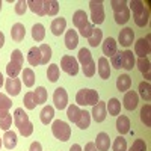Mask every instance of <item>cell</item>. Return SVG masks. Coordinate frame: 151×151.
<instances>
[{
    "label": "cell",
    "mask_w": 151,
    "mask_h": 151,
    "mask_svg": "<svg viewBox=\"0 0 151 151\" xmlns=\"http://www.w3.org/2000/svg\"><path fill=\"white\" fill-rule=\"evenodd\" d=\"M134 41V32L133 29L130 27H124L121 32H119V36H118V42L122 45V47H130Z\"/></svg>",
    "instance_id": "obj_11"
},
{
    "label": "cell",
    "mask_w": 151,
    "mask_h": 151,
    "mask_svg": "<svg viewBox=\"0 0 151 151\" xmlns=\"http://www.w3.org/2000/svg\"><path fill=\"white\" fill-rule=\"evenodd\" d=\"M52 133L56 139L62 141V142H67L71 136V127L65 122V121H60V119H56L53 121L52 124Z\"/></svg>",
    "instance_id": "obj_4"
},
{
    "label": "cell",
    "mask_w": 151,
    "mask_h": 151,
    "mask_svg": "<svg viewBox=\"0 0 151 151\" xmlns=\"http://www.w3.org/2000/svg\"><path fill=\"white\" fill-rule=\"evenodd\" d=\"M11 124H12V115L11 113H6V115L0 116V129L8 132L11 129Z\"/></svg>",
    "instance_id": "obj_47"
},
{
    "label": "cell",
    "mask_w": 151,
    "mask_h": 151,
    "mask_svg": "<svg viewBox=\"0 0 151 151\" xmlns=\"http://www.w3.org/2000/svg\"><path fill=\"white\" fill-rule=\"evenodd\" d=\"M92 118L95 119V122H103L107 116V110H106V101H98L95 106H92V112H91Z\"/></svg>",
    "instance_id": "obj_8"
},
{
    "label": "cell",
    "mask_w": 151,
    "mask_h": 151,
    "mask_svg": "<svg viewBox=\"0 0 151 151\" xmlns=\"http://www.w3.org/2000/svg\"><path fill=\"white\" fill-rule=\"evenodd\" d=\"M40 50H41V65H47L48 60L52 59V48L48 44H41Z\"/></svg>",
    "instance_id": "obj_41"
},
{
    "label": "cell",
    "mask_w": 151,
    "mask_h": 151,
    "mask_svg": "<svg viewBox=\"0 0 151 151\" xmlns=\"http://www.w3.org/2000/svg\"><path fill=\"white\" fill-rule=\"evenodd\" d=\"M121 56H122V52H116L110 58V65L116 70H121Z\"/></svg>",
    "instance_id": "obj_51"
},
{
    "label": "cell",
    "mask_w": 151,
    "mask_h": 151,
    "mask_svg": "<svg viewBox=\"0 0 151 151\" xmlns=\"http://www.w3.org/2000/svg\"><path fill=\"white\" fill-rule=\"evenodd\" d=\"M132 86V79L129 74H121L119 77L116 79V88L119 92H127Z\"/></svg>",
    "instance_id": "obj_24"
},
{
    "label": "cell",
    "mask_w": 151,
    "mask_h": 151,
    "mask_svg": "<svg viewBox=\"0 0 151 151\" xmlns=\"http://www.w3.org/2000/svg\"><path fill=\"white\" fill-rule=\"evenodd\" d=\"M113 151H127V141L119 134L115 141H113V145H112Z\"/></svg>",
    "instance_id": "obj_44"
},
{
    "label": "cell",
    "mask_w": 151,
    "mask_h": 151,
    "mask_svg": "<svg viewBox=\"0 0 151 151\" xmlns=\"http://www.w3.org/2000/svg\"><path fill=\"white\" fill-rule=\"evenodd\" d=\"M95 147L98 151H109V147H110V137L107 133L101 132V133H98L97 137H95Z\"/></svg>",
    "instance_id": "obj_16"
},
{
    "label": "cell",
    "mask_w": 151,
    "mask_h": 151,
    "mask_svg": "<svg viewBox=\"0 0 151 151\" xmlns=\"http://www.w3.org/2000/svg\"><path fill=\"white\" fill-rule=\"evenodd\" d=\"M29 151H42V147L40 142H32L29 147Z\"/></svg>",
    "instance_id": "obj_54"
},
{
    "label": "cell",
    "mask_w": 151,
    "mask_h": 151,
    "mask_svg": "<svg viewBox=\"0 0 151 151\" xmlns=\"http://www.w3.org/2000/svg\"><path fill=\"white\" fill-rule=\"evenodd\" d=\"M0 11H2V0H0Z\"/></svg>",
    "instance_id": "obj_60"
},
{
    "label": "cell",
    "mask_w": 151,
    "mask_h": 151,
    "mask_svg": "<svg viewBox=\"0 0 151 151\" xmlns=\"http://www.w3.org/2000/svg\"><path fill=\"white\" fill-rule=\"evenodd\" d=\"M122 103L127 110H134L137 107V103H139V95H137L136 91H127L124 95Z\"/></svg>",
    "instance_id": "obj_9"
},
{
    "label": "cell",
    "mask_w": 151,
    "mask_h": 151,
    "mask_svg": "<svg viewBox=\"0 0 151 151\" xmlns=\"http://www.w3.org/2000/svg\"><path fill=\"white\" fill-rule=\"evenodd\" d=\"M60 68H62V71H65L70 76H77V73H79V62H77L76 58H73L70 55H65V56H62V59H60Z\"/></svg>",
    "instance_id": "obj_6"
},
{
    "label": "cell",
    "mask_w": 151,
    "mask_h": 151,
    "mask_svg": "<svg viewBox=\"0 0 151 151\" xmlns=\"http://www.w3.org/2000/svg\"><path fill=\"white\" fill-rule=\"evenodd\" d=\"M134 65H136V59H134L133 52H130V50L122 52V56H121V68L129 71V70H133Z\"/></svg>",
    "instance_id": "obj_17"
},
{
    "label": "cell",
    "mask_w": 151,
    "mask_h": 151,
    "mask_svg": "<svg viewBox=\"0 0 151 151\" xmlns=\"http://www.w3.org/2000/svg\"><path fill=\"white\" fill-rule=\"evenodd\" d=\"M0 147H2V137H0Z\"/></svg>",
    "instance_id": "obj_61"
},
{
    "label": "cell",
    "mask_w": 151,
    "mask_h": 151,
    "mask_svg": "<svg viewBox=\"0 0 151 151\" xmlns=\"http://www.w3.org/2000/svg\"><path fill=\"white\" fill-rule=\"evenodd\" d=\"M11 106H12L11 98L6 94L0 92V116H3V115H6V113H9Z\"/></svg>",
    "instance_id": "obj_33"
},
{
    "label": "cell",
    "mask_w": 151,
    "mask_h": 151,
    "mask_svg": "<svg viewBox=\"0 0 151 151\" xmlns=\"http://www.w3.org/2000/svg\"><path fill=\"white\" fill-rule=\"evenodd\" d=\"M53 103H55V107L59 110H64L68 107V94L64 88H58L53 92Z\"/></svg>",
    "instance_id": "obj_7"
},
{
    "label": "cell",
    "mask_w": 151,
    "mask_h": 151,
    "mask_svg": "<svg viewBox=\"0 0 151 151\" xmlns=\"http://www.w3.org/2000/svg\"><path fill=\"white\" fill-rule=\"evenodd\" d=\"M32 38L36 42L44 41V38H45V27L42 26L41 23L33 24V27H32Z\"/></svg>",
    "instance_id": "obj_31"
},
{
    "label": "cell",
    "mask_w": 151,
    "mask_h": 151,
    "mask_svg": "<svg viewBox=\"0 0 151 151\" xmlns=\"http://www.w3.org/2000/svg\"><path fill=\"white\" fill-rule=\"evenodd\" d=\"M27 8L33 12V14L40 15V17H45L44 15V2L42 0H29Z\"/></svg>",
    "instance_id": "obj_29"
},
{
    "label": "cell",
    "mask_w": 151,
    "mask_h": 151,
    "mask_svg": "<svg viewBox=\"0 0 151 151\" xmlns=\"http://www.w3.org/2000/svg\"><path fill=\"white\" fill-rule=\"evenodd\" d=\"M129 151H137V150H134L133 147H130V150H129Z\"/></svg>",
    "instance_id": "obj_59"
},
{
    "label": "cell",
    "mask_w": 151,
    "mask_h": 151,
    "mask_svg": "<svg viewBox=\"0 0 151 151\" xmlns=\"http://www.w3.org/2000/svg\"><path fill=\"white\" fill-rule=\"evenodd\" d=\"M110 5L113 9V17H115V21L118 24H125L130 20L129 2H125V0H112Z\"/></svg>",
    "instance_id": "obj_2"
},
{
    "label": "cell",
    "mask_w": 151,
    "mask_h": 151,
    "mask_svg": "<svg viewBox=\"0 0 151 151\" xmlns=\"http://www.w3.org/2000/svg\"><path fill=\"white\" fill-rule=\"evenodd\" d=\"M133 18H134L136 26H139V27H145L147 24H148V21H150V11H148L147 8H144V9L139 12V14L133 15Z\"/></svg>",
    "instance_id": "obj_27"
},
{
    "label": "cell",
    "mask_w": 151,
    "mask_h": 151,
    "mask_svg": "<svg viewBox=\"0 0 151 151\" xmlns=\"http://www.w3.org/2000/svg\"><path fill=\"white\" fill-rule=\"evenodd\" d=\"M24 36H26V27H24V24L21 23H15L14 26L11 29V38L14 42H21L24 40Z\"/></svg>",
    "instance_id": "obj_15"
},
{
    "label": "cell",
    "mask_w": 151,
    "mask_h": 151,
    "mask_svg": "<svg viewBox=\"0 0 151 151\" xmlns=\"http://www.w3.org/2000/svg\"><path fill=\"white\" fill-rule=\"evenodd\" d=\"M144 2H141V0H132V2H129V9L133 11V15L139 14V12L144 9Z\"/></svg>",
    "instance_id": "obj_48"
},
{
    "label": "cell",
    "mask_w": 151,
    "mask_h": 151,
    "mask_svg": "<svg viewBox=\"0 0 151 151\" xmlns=\"http://www.w3.org/2000/svg\"><path fill=\"white\" fill-rule=\"evenodd\" d=\"M141 121L145 124V127H151V104L147 103L141 109Z\"/></svg>",
    "instance_id": "obj_37"
},
{
    "label": "cell",
    "mask_w": 151,
    "mask_h": 151,
    "mask_svg": "<svg viewBox=\"0 0 151 151\" xmlns=\"http://www.w3.org/2000/svg\"><path fill=\"white\" fill-rule=\"evenodd\" d=\"M27 62L32 67H38L41 65V50L40 47H32L27 53Z\"/></svg>",
    "instance_id": "obj_22"
},
{
    "label": "cell",
    "mask_w": 151,
    "mask_h": 151,
    "mask_svg": "<svg viewBox=\"0 0 151 151\" xmlns=\"http://www.w3.org/2000/svg\"><path fill=\"white\" fill-rule=\"evenodd\" d=\"M94 29H95V26H94V24H92V23H88L86 26H85V27L80 30V35H82L83 38H86V40H88V38H89V36L92 35Z\"/></svg>",
    "instance_id": "obj_52"
},
{
    "label": "cell",
    "mask_w": 151,
    "mask_h": 151,
    "mask_svg": "<svg viewBox=\"0 0 151 151\" xmlns=\"http://www.w3.org/2000/svg\"><path fill=\"white\" fill-rule=\"evenodd\" d=\"M132 147H133L134 150H137V151H147V144H145L144 139H136Z\"/></svg>",
    "instance_id": "obj_53"
},
{
    "label": "cell",
    "mask_w": 151,
    "mask_h": 151,
    "mask_svg": "<svg viewBox=\"0 0 151 151\" xmlns=\"http://www.w3.org/2000/svg\"><path fill=\"white\" fill-rule=\"evenodd\" d=\"M77 127L80 130H86L88 127H89V124H91V113L88 112V110H82L80 112V116L77 119Z\"/></svg>",
    "instance_id": "obj_32"
},
{
    "label": "cell",
    "mask_w": 151,
    "mask_h": 151,
    "mask_svg": "<svg viewBox=\"0 0 151 151\" xmlns=\"http://www.w3.org/2000/svg\"><path fill=\"white\" fill-rule=\"evenodd\" d=\"M116 130L121 136L130 133V119L125 115H118L116 116Z\"/></svg>",
    "instance_id": "obj_20"
},
{
    "label": "cell",
    "mask_w": 151,
    "mask_h": 151,
    "mask_svg": "<svg viewBox=\"0 0 151 151\" xmlns=\"http://www.w3.org/2000/svg\"><path fill=\"white\" fill-rule=\"evenodd\" d=\"M14 124H15V127L18 129L20 134H23V136L27 137V136H30L33 133V124L30 122L29 115L21 107L15 109V112H14Z\"/></svg>",
    "instance_id": "obj_1"
},
{
    "label": "cell",
    "mask_w": 151,
    "mask_h": 151,
    "mask_svg": "<svg viewBox=\"0 0 151 151\" xmlns=\"http://www.w3.org/2000/svg\"><path fill=\"white\" fill-rule=\"evenodd\" d=\"M23 71V68H20L18 65H15V64H12V62H9V64L6 65V73H8V76L11 79H15V77H18V74Z\"/></svg>",
    "instance_id": "obj_46"
},
{
    "label": "cell",
    "mask_w": 151,
    "mask_h": 151,
    "mask_svg": "<svg viewBox=\"0 0 151 151\" xmlns=\"http://www.w3.org/2000/svg\"><path fill=\"white\" fill-rule=\"evenodd\" d=\"M21 74H23V83H24V86L32 88L35 85V73L32 71V68H24L21 71Z\"/></svg>",
    "instance_id": "obj_35"
},
{
    "label": "cell",
    "mask_w": 151,
    "mask_h": 151,
    "mask_svg": "<svg viewBox=\"0 0 151 151\" xmlns=\"http://www.w3.org/2000/svg\"><path fill=\"white\" fill-rule=\"evenodd\" d=\"M23 103H24V107L29 109V110H33L36 107V101H35V95H33V91L27 92L23 98Z\"/></svg>",
    "instance_id": "obj_43"
},
{
    "label": "cell",
    "mask_w": 151,
    "mask_h": 151,
    "mask_svg": "<svg viewBox=\"0 0 151 151\" xmlns=\"http://www.w3.org/2000/svg\"><path fill=\"white\" fill-rule=\"evenodd\" d=\"M118 52V42H116V40L115 38H112V36H107L106 40L103 41V53L106 55V56H113Z\"/></svg>",
    "instance_id": "obj_14"
},
{
    "label": "cell",
    "mask_w": 151,
    "mask_h": 151,
    "mask_svg": "<svg viewBox=\"0 0 151 151\" xmlns=\"http://www.w3.org/2000/svg\"><path fill=\"white\" fill-rule=\"evenodd\" d=\"M59 12V3L56 0H44V15H56Z\"/></svg>",
    "instance_id": "obj_28"
},
{
    "label": "cell",
    "mask_w": 151,
    "mask_h": 151,
    "mask_svg": "<svg viewBox=\"0 0 151 151\" xmlns=\"http://www.w3.org/2000/svg\"><path fill=\"white\" fill-rule=\"evenodd\" d=\"M27 11V2L26 0H18L15 3V14L17 15H24V12Z\"/></svg>",
    "instance_id": "obj_50"
},
{
    "label": "cell",
    "mask_w": 151,
    "mask_h": 151,
    "mask_svg": "<svg viewBox=\"0 0 151 151\" xmlns=\"http://www.w3.org/2000/svg\"><path fill=\"white\" fill-rule=\"evenodd\" d=\"M2 142H3V145H5L8 150L15 148V147H17V133H15V132H11V130L5 132V134H3V137H2Z\"/></svg>",
    "instance_id": "obj_26"
},
{
    "label": "cell",
    "mask_w": 151,
    "mask_h": 151,
    "mask_svg": "<svg viewBox=\"0 0 151 151\" xmlns=\"http://www.w3.org/2000/svg\"><path fill=\"white\" fill-rule=\"evenodd\" d=\"M80 112H82V109L77 104H70L67 107V116L71 122H77V119L80 116Z\"/></svg>",
    "instance_id": "obj_36"
},
{
    "label": "cell",
    "mask_w": 151,
    "mask_h": 151,
    "mask_svg": "<svg viewBox=\"0 0 151 151\" xmlns=\"http://www.w3.org/2000/svg\"><path fill=\"white\" fill-rule=\"evenodd\" d=\"M70 151H83V150H82V147L79 144H74V145H71Z\"/></svg>",
    "instance_id": "obj_56"
},
{
    "label": "cell",
    "mask_w": 151,
    "mask_h": 151,
    "mask_svg": "<svg viewBox=\"0 0 151 151\" xmlns=\"http://www.w3.org/2000/svg\"><path fill=\"white\" fill-rule=\"evenodd\" d=\"M59 74H60L59 65H56V64H50L48 65V68H47V79L50 82H58L59 80Z\"/></svg>",
    "instance_id": "obj_40"
},
{
    "label": "cell",
    "mask_w": 151,
    "mask_h": 151,
    "mask_svg": "<svg viewBox=\"0 0 151 151\" xmlns=\"http://www.w3.org/2000/svg\"><path fill=\"white\" fill-rule=\"evenodd\" d=\"M95 70H97V65H95L94 60L91 62V64H88L86 67H82V71H83V74L86 76V77H92V76L95 74Z\"/></svg>",
    "instance_id": "obj_49"
},
{
    "label": "cell",
    "mask_w": 151,
    "mask_h": 151,
    "mask_svg": "<svg viewBox=\"0 0 151 151\" xmlns=\"http://www.w3.org/2000/svg\"><path fill=\"white\" fill-rule=\"evenodd\" d=\"M33 95H35L36 104H44L47 101V89L44 86H38L36 89L33 91Z\"/></svg>",
    "instance_id": "obj_39"
},
{
    "label": "cell",
    "mask_w": 151,
    "mask_h": 151,
    "mask_svg": "<svg viewBox=\"0 0 151 151\" xmlns=\"http://www.w3.org/2000/svg\"><path fill=\"white\" fill-rule=\"evenodd\" d=\"M106 110L109 112V115L112 116H118L121 113V101L118 98H110L106 103Z\"/></svg>",
    "instance_id": "obj_25"
},
{
    "label": "cell",
    "mask_w": 151,
    "mask_h": 151,
    "mask_svg": "<svg viewBox=\"0 0 151 151\" xmlns=\"http://www.w3.org/2000/svg\"><path fill=\"white\" fill-rule=\"evenodd\" d=\"M3 44H5V35H3V32H0V48L3 47Z\"/></svg>",
    "instance_id": "obj_57"
},
{
    "label": "cell",
    "mask_w": 151,
    "mask_h": 151,
    "mask_svg": "<svg viewBox=\"0 0 151 151\" xmlns=\"http://www.w3.org/2000/svg\"><path fill=\"white\" fill-rule=\"evenodd\" d=\"M151 52V47H150V42L145 38H141L134 42V55H137L139 58H147Z\"/></svg>",
    "instance_id": "obj_10"
},
{
    "label": "cell",
    "mask_w": 151,
    "mask_h": 151,
    "mask_svg": "<svg viewBox=\"0 0 151 151\" xmlns=\"http://www.w3.org/2000/svg\"><path fill=\"white\" fill-rule=\"evenodd\" d=\"M5 88H6V91H8V94L9 95H12V97H17L18 94H20V91H21V80L20 79H6V82H5Z\"/></svg>",
    "instance_id": "obj_12"
},
{
    "label": "cell",
    "mask_w": 151,
    "mask_h": 151,
    "mask_svg": "<svg viewBox=\"0 0 151 151\" xmlns=\"http://www.w3.org/2000/svg\"><path fill=\"white\" fill-rule=\"evenodd\" d=\"M85 151H98V150H97V147H95L94 142H88L85 145Z\"/></svg>",
    "instance_id": "obj_55"
},
{
    "label": "cell",
    "mask_w": 151,
    "mask_h": 151,
    "mask_svg": "<svg viewBox=\"0 0 151 151\" xmlns=\"http://www.w3.org/2000/svg\"><path fill=\"white\" fill-rule=\"evenodd\" d=\"M94 59H92V55L88 48H80L79 50V58H77V62H80L82 67H86L88 64H91Z\"/></svg>",
    "instance_id": "obj_34"
},
{
    "label": "cell",
    "mask_w": 151,
    "mask_h": 151,
    "mask_svg": "<svg viewBox=\"0 0 151 151\" xmlns=\"http://www.w3.org/2000/svg\"><path fill=\"white\" fill-rule=\"evenodd\" d=\"M77 106H95L98 103V92L94 89H80L76 94Z\"/></svg>",
    "instance_id": "obj_3"
},
{
    "label": "cell",
    "mask_w": 151,
    "mask_h": 151,
    "mask_svg": "<svg viewBox=\"0 0 151 151\" xmlns=\"http://www.w3.org/2000/svg\"><path fill=\"white\" fill-rule=\"evenodd\" d=\"M151 85H150V82H141L139 83V94H141V97L145 100V101H150L151 100Z\"/></svg>",
    "instance_id": "obj_42"
},
{
    "label": "cell",
    "mask_w": 151,
    "mask_h": 151,
    "mask_svg": "<svg viewBox=\"0 0 151 151\" xmlns=\"http://www.w3.org/2000/svg\"><path fill=\"white\" fill-rule=\"evenodd\" d=\"M65 27H67V20L62 18V17L55 18L52 21V24H50V30H52V33L55 36H60L62 33L65 32Z\"/></svg>",
    "instance_id": "obj_18"
},
{
    "label": "cell",
    "mask_w": 151,
    "mask_h": 151,
    "mask_svg": "<svg viewBox=\"0 0 151 151\" xmlns=\"http://www.w3.org/2000/svg\"><path fill=\"white\" fill-rule=\"evenodd\" d=\"M88 23H89V21H88V14H86L85 11L79 9V11L74 12V15H73V24H74L76 29L82 30Z\"/></svg>",
    "instance_id": "obj_13"
},
{
    "label": "cell",
    "mask_w": 151,
    "mask_h": 151,
    "mask_svg": "<svg viewBox=\"0 0 151 151\" xmlns=\"http://www.w3.org/2000/svg\"><path fill=\"white\" fill-rule=\"evenodd\" d=\"M103 41V30L101 29H94V32H92V35L88 38V42H89V45L91 47H97L100 42Z\"/></svg>",
    "instance_id": "obj_38"
},
{
    "label": "cell",
    "mask_w": 151,
    "mask_h": 151,
    "mask_svg": "<svg viewBox=\"0 0 151 151\" xmlns=\"http://www.w3.org/2000/svg\"><path fill=\"white\" fill-rule=\"evenodd\" d=\"M53 116H55V107L53 106H45L41 113H40V118H41V122L48 125L50 122L53 121Z\"/></svg>",
    "instance_id": "obj_30"
},
{
    "label": "cell",
    "mask_w": 151,
    "mask_h": 151,
    "mask_svg": "<svg viewBox=\"0 0 151 151\" xmlns=\"http://www.w3.org/2000/svg\"><path fill=\"white\" fill-rule=\"evenodd\" d=\"M137 68H139V71L145 76V79H147V82L151 79V73H150V70H151V64H150V59L148 58H139L137 59Z\"/></svg>",
    "instance_id": "obj_23"
},
{
    "label": "cell",
    "mask_w": 151,
    "mask_h": 151,
    "mask_svg": "<svg viewBox=\"0 0 151 151\" xmlns=\"http://www.w3.org/2000/svg\"><path fill=\"white\" fill-rule=\"evenodd\" d=\"M77 44H79V33L76 30H73V29L67 30V33H65V45H67V48L74 50L76 47H77Z\"/></svg>",
    "instance_id": "obj_21"
},
{
    "label": "cell",
    "mask_w": 151,
    "mask_h": 151,
    "mask_svg": "<svg viewBox=\"0 0 151 151\" xmlns=\"http://www.w3.org/2000/svg\"><path fill=\"white\" fill-rule=\"evenodd\" d=\"M3 83H5V80H3V74H2V73H0V88H2V86H3Z\"/></svg>",
    "instance_id": "obj_58"
},
{
    "label": "cell",
    "mask_w": 151,
    "mask_h": 151,
    "mask_svg": "<svg viewBox=\"0 0 151 151\" xmlns=\"http://www.w3.org/2000/svg\"><path fill=\"white\" fill-rule=\"evenodd\" d=\"M98 74H100V77L101 79H104V80H107L109 77H110V65H109V60H107V58L106 56H101L98 59Z\"/></svg>",
    "instance_id": "obj_19"
},
{
    "label": "cell",
    "mask_w": 151,
    "mask_h": 151,
    "mask_svg": "<svg viewBox=\"0 0 151 151\" xmlns=\"http://www.w3.org/2000/svg\"><path fill=\"white\" fill-rule=\"evenodd\" d=\"M11 62L12 64L18 65L20 68H23V64H24V56L20 50H14V52L11 53Z\"/></svg>",
    "instance_id": "obj_45"
},
{
    "label": "cell",
    "mask_w": 151,
    "mask_h": 151,
    "mask_svg": "<svg viewBox=\"0 0 151 151\" xmlns=\"http://www.w3.org/2000/svg\"><path fill=\"white\" fill-rule=\"evenodd\" d=\"M89 9H91V20L92 24H101L104 21V6L103 2H97V0H91L89 2Z\"/></svg>",
    "instance_id": "obj_5"
}]
</instances>
